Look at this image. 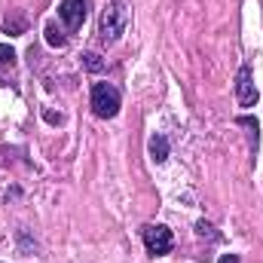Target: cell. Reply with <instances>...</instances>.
I'll return each instance as SVG.
<instances>
[{
	"label": "cell",
	"mask_w": 263,
	"mask_h": 263,
	"mask_svg": "<svg viewBox=\"0 0 263 263\" xmlns=\"http://www.w3.org/2000/svg\"><path fill=\"white\" fill-rule=\"evenodd\" d=\"M217 263H242V260H239V254H223Z\"/></svg>",
	"instance_id": "4fadbf2b"
},
{
	"label": "cell",
	"mask_w": 263,
	"mask_h": 263,
	"mask_svg": "<svg viewBox=\"0 0 263 263\" xmlns=\"http://www.w3.org/2000/svg\"><path fill=\"white\" fill-rule=\"evenodd\" d=\"M123 107V92L114 83H95L92 86V114L101 120H114Z\"/></svg>",
	"instance_id": "7a4b0ae2"
},
{
	"label": "cell",
	"mask_w": 263,
	"mask_h": 263,
	"mask_svg": "<svg viewBox=\"0 0 263 263\" xmlns=\"http://www.w3.org/2000/svg\"><path fill=\"white\" fill-rule=\"evenodd\" d=\"M236 123H239V126H245V129L251 132V150L257 153V147H260V135H257L260 129H257V120H251V117H239Z\"/></svg>",
	"instance_id": "30bf717a"
},
{
	"label": "cell",
	"mask_w": 263,
	"mask_h": 263,
	"mask_svg": "<svg viewBox=\"0 0 263 263\" xmlns=\"http://www.w3.org/2000/svg\"><path fill=\"white\" fill-rule=\"evenodd\" d=\"M126 25H129V9L123 0H110L98 18V40L104 46H114L123 34H126Z\"/></svg>",
	"instance_id": "6da1fadb"
},
{
	"label": "cell",
	"mask_w": 263,
	"mask_h": 263,
	"mask_svg": "<svg viewBox=\"0 0 263 263\" xmlns=\"http://www.w3.org/2000/svg\"><path fill=\"white\" fill-rule=\"evenodd\" d=\"M196 233H199V236H208L211 242H220V233H214V227H211L208 220H199V223H196Z\"/></svg>",
	"instance_id": "7c38bea8"
},
{
	"label": "cell",
	"mask_w": 263,
	"mask_h": 263,
	"mask_svg": "<svg viewBox=\"0 0 263 263\" xmlns=\"http://www.w3.org/2000/svg\"><path fill=\"white\" fill-rule=\"evenodd\" d=\"M59 18L67 34H77L86 22V0H62L59 3Z\"/></svg>",
	"instance_id": "5b68a950"
},
{
	"label": "cell",
	"mask_w": 263,
	"mask_h": 263,
	"mask_svg": "<svg viewBox=\"0 0 263 263\" xmlns=\"http://www.w3.org/2000/svg\"><path fill=\"white\" fill-rule=\"evenodd\" d=\"M257 98H260V92L254 86V70H251V65H242L236 73V101H239V107H254Z\"/></svg>",
	"instance_id": "277c9868"
},
{
	"label": "cell",
	"mask_w": 263,
	"mask_h": 263,
	"mask_svg": "<svg viewBox=\"0 0 263 263\" xmlns=\"http://www.w3.org/2000/svg\"><path fill=\"white\" fill-rule=\"evenodd\" d=\"M83 65H86V70H92V73L104 70V62H101V55H98V52H86V55H83Z\"/></svg>",
	"instance_id": "8fae6325"
},
{
	"label": "cell",
	"mask_w": 263,
	"mask_h": 263,
	"mask_svg": "<svg viewBox=\"0 0 263 263\" xmlns=\"http://www.w3.org/2000/svg\"><path fill=\"white\" fill-rule=\"evenodd\" d=\"M46 43H49V46H65V43H67L65 31H62L55 22H49V25H46Z\"/></svg>",
	"instance_id": "9c48e42d"
},
{
	"label": "cell",
	"mask_w": 263,
	"mask_h": 263,
	"mask_svg": "<svg viewBox=\"0 0 263 263\" xmlns=\"http://www.w3.org/2000/svg\"><path fill=\"white\" fill-rule=\"evenodd\" d=\"M150 156H153V162H165L168 159V138L165 135H153L150 138Z\"/></svg>",
	"instance_id": "52a82bcc"
},
{
	"label": "cell",
	"mask_w": 263,
	"mask_h": 263,
	"mask_svg": "<svg viewBox=\"0 0 263 263\" xmlns=\"http://www.w3.org/2000/svg\"><path fill=\"white\" fill-rule=\"evenodd\" d=\"M25 28H28V22H25V15H12V18H6L3 22V31L9 34V37H18V34H25Z\"/></svg>",
	"instance_id": "ba28073f"
},
{
	"label": "cell",
	"mask_w": 263,
	"mask_h": 263,
	"mask_svg": "<svg viewBox=\"0 0 263 263\" xmlns=\"http://www.w3.org/2000/svg\"><path fill=\"white\" fill-rule=\"evenodd\" d=\"M0 86H12L18 89V77H15V52L12 46L0 43Z\"/></svg>",
	"instance_id": "8992f818"
},
{
	"label": "cell",
	"mask_w": 263,
	"mask_h": 263,
	"mask_svg": "<svg viewBox=\"0 0 263 263\" xmlns=\"http://www.w3.org/2000/svg\"><path fill=\"white\" fill-rule=\"evenodd\" d=\"M141 239H144V248H147L150 257H165L175 248V236L162 223H144L141 227Z\"/></svg>",
	"instance_id": "3957f363"
}]
</instances>
